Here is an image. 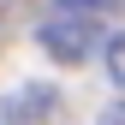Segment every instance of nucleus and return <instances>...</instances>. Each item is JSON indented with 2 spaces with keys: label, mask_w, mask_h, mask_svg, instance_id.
Here are the masks:
<instances>
[{
  "label": "nucleus",
  "mask_w": 125,
  "mask_h": 125,
  "mask_svg": "<svg viewBox=\"0 0 125 125\" xmlns=\"http://www.w3.org/2000/svg\"><path fill=\"white\" fill-rule=\"evenodd\" d=\"M36 36L60 66H83L107 36V0H54Z\"/></svg>",
  "instance_id": "obj_1"
}]
</instances>
